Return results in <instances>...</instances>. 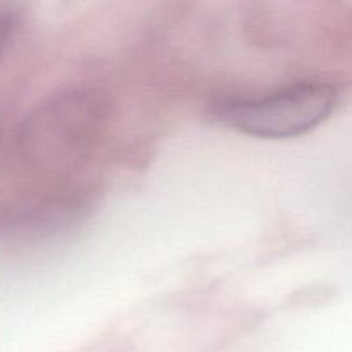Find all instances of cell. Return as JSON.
Returning <instances> with one entry per match:
<instances>
[{
  "label": "cell",
  "mask_w": 352,
  "mask_h": 352,
  "mask_svg": "<svg viewBox=\"0 0 352 352\" xmlns=\"http://www.w3.org/2000/svg\"><path fill=\"white\" fill-rule=\"evenodd\" d=\"M336 102L337 91L329 82L306 81L261 98L229 102L219 113L223 122L241 133L282 140L315 129L330 116Z\"/></svg>",
  "instance_id": "1"
},
{
  "label": "cell",
  "mask_w": 352,
  "mask_h": 352,
  "mask_svg": "<svg viewBox=\"0 0 352 352\" xmlns=\"http://www.w3.org/2000/svg\"><path fill=\"white\" fill-rule=\"evenodd\" d=\"M98 127L96 107L85 96H62L38 110L28 124L24 143L34 158L64 165L85 151Z\"/></svg>",
  "instance_id": "2"
},
{
  "label": "cell",
  "mask_w": 352,
  "mask_h": 352,
  "mask_svg": "<svg viewBox=\"0 0 352 352\" xmlns=\"http://www.w3.org/2000/svg\"><path fill=\"white\" fill-rule=\"evenodd\" d=\"M16 24V10L9 3H0V54Z\"/></svg>",
  "instance_id": "3"
}]
</instances>
